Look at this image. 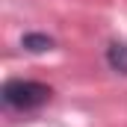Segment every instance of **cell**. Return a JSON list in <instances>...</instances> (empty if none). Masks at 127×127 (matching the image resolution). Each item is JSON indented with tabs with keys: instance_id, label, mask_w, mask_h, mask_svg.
Wrapping results in <instances>:
<instances>
[{
	"instance_id": "cell-1",
	"label": "cell",
	"mask_w": 127,
	"mask_h": 127,
	"mask_svg": "<svg viewBox=\"0 0 127 127\" xmlns=\"http://www.w3.org/2000/svg\"><path fill=\"white\" fill-rule=\"evenodd\" d=\"M53 97V89L41 80H24V77H12L3 83L0 89V100L6 109L12 112H32L41 109L47 100Z\"/></svg>"
},
{
	"instance_id": "cell-2",
	"label": "cell",
	"mask_w": 127,
	"mask_h": 127,
	"mask_svg": "<svg viewBox=\"0 0 127 127\" xmlns=\"http://www.w3.org/2000/svg\"><path fill=\"white\" fill-rule=\"evenodd\" d=\"M103 59H106V65H109L115 74L127 77V41H124V38H112V41L106 44Z\"/></svg>"
},
{
	"instance_id": "cell-3",
	"label": "cell",
	"mask_w": 127,
	"mask_h": 127,
	"mask_svg": "<svg viewBox=\"0 0 127 127\" xmlns=\"http://www.w3.org/2000/svg\"><path fill=\"white\" fill-rule=\"evenodd\" d=\"M21 47L27 53H47L56 47V38L47 35V32H24L21 35Z\"/></svg>"
}]
</instances>
